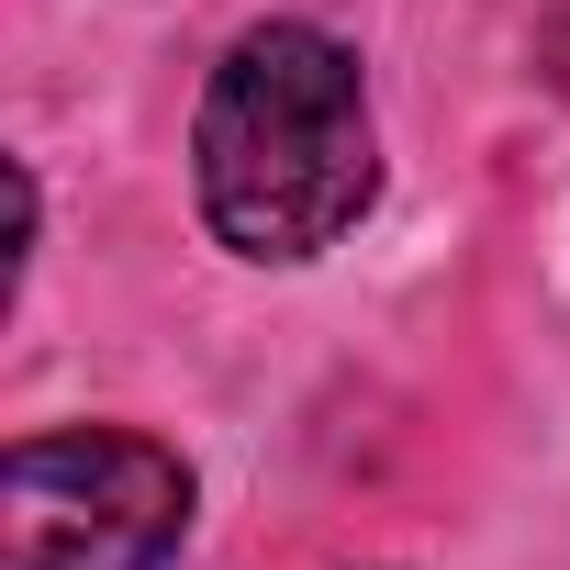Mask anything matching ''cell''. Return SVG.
Returning <instances> with one entry per match:
<instances>
[{
  "label": "cell",
  "mask_w": 570,
  "mask_h": 570,
  "mask_svg": "<svg viewBox=\"0 0 570 570\" xmlns=\"http://www.w3.org/2000/svg\"><path fill=\"white\" fill-rule=\"evenodd\" d=\"M0 514H12V570H157L190 537V470L157 436L68 425L12 448Z\"/></svg>",
  "instance_id": "2"
},
{
  "label": "cell",
  "mask_w": 570,
  "mask_h": 570,
  "mask_svg": "<svg viewBox=\"0 0 570 570\" xmlns=\"http://www.w3.org/2000/svg\"><path fill=\"white\" fill-rule=\"evenodd\" d=\"M190 179H202V224L235 257H279V268L325 257L381 190L358 57L325 23H246L202 90Z\"/></svg>",
  "instance_id": "1"
}]
</instances>
